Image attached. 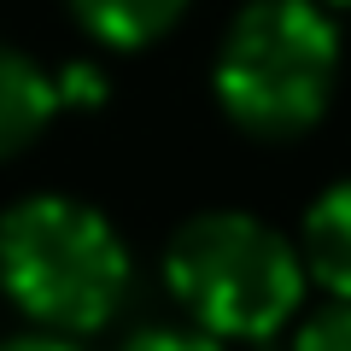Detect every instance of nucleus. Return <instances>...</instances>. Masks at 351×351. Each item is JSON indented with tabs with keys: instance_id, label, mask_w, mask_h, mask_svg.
I'll list each match as a JSON object with an SVG mask.
<instances>
[{
	"instance_id": "nucleus-8",
	"label": "nucleus",
	"mask_w": 351,
	"mask_h": 351,
	"mask_svg": "<svg viewBox=\"0 0 351 351\" xmlns=\"http://www.w3.org/2000/svg\"><path fill=\"white\" fill-rule=\"evenodd\" d=\"M123 351H223L217 346V334H193V328H141L135 339H129Z\"/></svg>"
},
{
	"instance_id": "nucleus-9",
	"label": "nucleus",
	"mask_w": 351,
	"mask_h": 351,
	"mask_svg": "<svg viewBox=\"0 0 351 351\" xmlns=\"http://www.w3.org/2000/svg\"><path fill=\"white\" fill-rule=\"evenodd\" d=\"M0 351H76V346L59 334H18V339H0Z\"/></svg>"
},
{
	"instance_id": "nucleus-4",
	"label": "nucleus",
	"mask_w": 351,
	"mask_h": 351,
	"mask_svg": "<svg viewBox=\"0 0 351 351\" xmlns=\"http://www.w3.org/2000/svg\"><path fill=\"white\" fill-rule=\"evenodd\" d=\"M59 106H71L64 100V76H47L18 47H0V158L24 152L53 123Z\"/></svg>"
},
{
	"instance_id": "nucleus-1",
	"label": "nucleus",
	"mask_w": 351,
	"mask_h": 351,
	"mask_svg": "<svg viewBox=\"0 0 351 351\" xmlns=\"http://www.w3.org/2000/svg\"><path fill=\"white\" fill-rule=\"evenodd\" d=\"M0 287L53 334L112 322L129 293V252L94 205L36 193L0 217Z\"/></svg>"
},
{
	"instance_id": "nucleus-6",
	"label": "nucleus",
	"mask_w": 351,
	"mask_h": 351,
	"mask_svg": "<svg viewBox=\"0 0 351 351\" xmlns=\"http://www.w3.org/2000/svg\"><path fill=\"white\" fill-rule=\"evenodd\" d=\"M71 6L106 47H147L182 18L188 0H71Z\"/></svg>"
},
{
	"instance_id": "nucleus-3",
	"label": "nucleus",
	"mask_w": 351,
	"mask_h": 351,
	"mask_svg": "<svg viewBox=\"0 0 351 351\" xmlns=\"http://www.w3.org/2000/svg\"><path fill=\"white\" fill-rule=\"evenodd\" d=\"M164 276L193 322L223 339L276 334L304 299V258L246 211H205L182 223Z\"/></svg>"
},
{
	"instance_id": "nucleus-7",
	"label": "nucleus",
	"mask_w": 351,
	"mask_h": 351,
	"mask_svg": "<svg viewBox=\"0 0 351 351\" xmlns=\"http://www.w3.org/2000/svg\"><path fill=\"white\" fill-rule=\"evenodd\" d=\"M293 351H351V299H334L328 311H316L299 328V346Z\"/></svg>"
},
{
	"instance_id": "nucleus-2",
	"label": "nucleus",
	"mask_w": 351,
	"mask_h": 351,
	"mask_svg": "<svg viewBox=\"0 0 351 351\" xmlns=\"http://www.w3.org/2000/svg\"><path fill=\"white\" fill-rule=\"evenodd\" d=\"M339 76V29L316 0H252L217 59V100L252 135H299Z\"/></svg>"
},
{
	"instance_id": "nucleus-5",
	"label": "nucleus",
	"mask_w": 351,
	"mask_h": 351,
	"mask_svg": "<svg viewBox=\"0 0 351 351\" xmlns=\"http://www.w3.org/2000/svg\"><path fill=\"white\" fill-rule=\"evenodd\" d=\"M299 258L304 276H316L334 299H351V182H334L328 193L311 199Z\"/></svg>"
},
{
	"instance_id": "nucleus-10",
	"label": "nucleus",
	"mask_w": 351,
	"mask_h": 351,
	"mask_svg": "<svg viewBox=\"0 0 351 351\" xmlns=\"http://www.w3.org/2000/svg\"><path fill=\"white\" fill-rule=\"evenodd\" d=\"M328 6H351V0H328Z\"/></svg>"
}]
</instances>
